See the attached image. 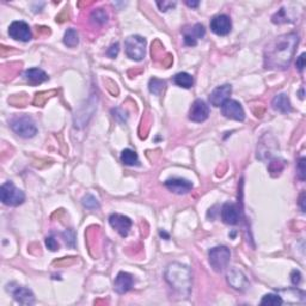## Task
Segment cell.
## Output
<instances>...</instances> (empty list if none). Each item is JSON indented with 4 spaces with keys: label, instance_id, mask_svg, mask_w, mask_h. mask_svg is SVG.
Here are the masks:
<instances>
[{
    "label": "cell",
    "instance_id": "obj_2",
    "mask_svg": "<svg viewBox=\"0 0 306 306\" xmlns=\"http://www.w3.org/2000/svg\"><path fill=\"white\" fill-rule=\"evenodd\" d=\"M165 281L179 297L188 298L192 291V270L182 263L173 262L170 263L165 270Z\"/></svg>",
    "mask_w": 306,
    "mask_h": 306
},
{
    "label": "cell",
    "instance_id": "obj_14",
    "mask_svg": "<svg viewBox=\"0 0 306 306\" xmlns=\"http://www.w3.org/2000/svg\"><path fill=\"white\" fill-rule=\"evenodd\" d=\"M185 35V45L194 47L198 45V41L206 35L205 26L202 24H195L193 28H187L183 30Z\"/></svg>",
    "mask_w": 306,
    "mask_h": 306
},
{
    "label": "cell",
    "instance_id": "obj_24",
    "mask_svg": "<svg viewBox=\"0 0 306 306\" xmlns=\"http://www.w3.org/2000/svg\"><path fill=\"white\" fill-rule=\"evenodd\" d=\"M64 43L70 48H74L79 43V36H78L77 30L67 29L64 35Z\"/></svg>",
    "mask_w": 306,
    "mask_h": 306
},
{
    "label": "cell",
    "instance_id": "obj_25",
    "mask_svg": "<svg viewBox=\"0 0 306 306\" xmlns=\"http://www.w3.org/2000/svg\"><path fill=\"white\" fill-rule=\"evenodd\" d=\"M165 87V81L157 79V78H152L151 80H149L148 84V89L149 93L156 95V96H159L163 93V90H164Z\"/></svg>",
    "mask_w": 306,
    "mask_h": 306
},
{
    "label": "cell",
    "instance_id": "obj_5",
    "mask_svg": "<svg viewBox=\"0 0 306 306\" xmlns=\"http://www.w3.org/2000/svg\"><path fill=\"white\" fill-rule=\"evenodd\" d=\"M208 258H209V264L213 268L214 271L217 273H222L225 270L230 263L231 258V251L227 247L219 246L214 247L209 250L208 253Z\"/></svg>",
    "mask_w": 306,
    "mask_h": 306
},
{
    "label": "cell",
    "instance_id": "obj_32",
    "mask_svg": "<svg viewBox=\"0 0 306 306\" xmlns=\"http://www.w3.org/2000/svg\"><path fill=\"white\" fill-rule=\"evenodd\" d=\"M46 246L49 250H52V251L59 250V243H57L53 237H47L46 238Z\"/></svg>",
    "mask_w": 306,
    "mask_h": 306
},
{
    "label": "cell",
    "instance_id": "obj_10",
    "mask_svg": "<svg viewBox=\"0 0 306 306\" xmlns=\"http://www.w3.org/2000/svg\"><path fill=\"white\" fill-rule=\"evenodd\" d=\"M109 224L113 227L114 230H116V232L120 234L121 237H127L129 233V230L132 227V220L128 217L122 216V214H111L109 217Z\"/></svg>",
    "mask_w": 306,
    "mask_h": 306
},
{
    "label": "cell",
    "instance_id": "obj_33",
    "mask_svg": "<svg viewBox=\"0 0 306 306\" xmlns=\"http://www.w3.org/2000/svg\"><path fill=\"white\" fill-rule=\"evenodd\" d=\"M291 281L292 284L294 285V286H297V285L300 284L301 281V274L299 270H293L291 274Z\"/></svg>",
    "mask_w": 306,
    "mask_h": 306
},
{
    "label": "cell",
    "instance_id": "obj_21",
    "mask_svg": "<svg viewBox=\"0 0 306 306\" xmlns=\"http://www.w3.org/2000/svg\"><path fill=\"white\" fill-rule=\"evenodd\" d=\"M173 83L179 87H183V89H190L194 85V79L189 73L179 72L173 77Z\"/></svg>",
    "mask_w": 306,
    "mask_h": 306
},
{
    "label": "cell",
    "instance_id": "obj_13",
    "mask_svg": "<svg viewBox=\"0 0 306 306\" xmlns=\"http://www.w3.org/2000/svg\"><path fill=\"white\" fill-rule=\"evenodd\" d=\"M164 186L170 190V192L178 194V195L189 193L190 190L193 189V183L188 181V179H185L181 177L170 178L168 181H165Z\"/></svg>",
    "mask_w": 306,
    "mask_h": 306
},
{
    "label": "cell",
    "instance_id": "obj_11",
    "mask_svg": "<svg viewBox=\"0 0 306 306\" xmlns=\"http://www.w3.org/2000/svg\"><path fill=\"white\" fill-rule=\"evenodd\" d=\"M210 30L219 36H225L232 30V22L226 15H218L210 20Z\"/></svg>",
    "mask_w": 306,
    "mask_h": 306
},
{
    "label": "cell",
    "instance_id": "obj_34",
    "mask_svg": "<svg viewBox=\"0 0 306 306\" xmlns=\"http://www.w3.org/2000/svg\"><path fill=\"white\" fill-rule=\"evenodd\" d=\"M295 66H297V69L299 72H302L305 69V53H302L300 56L297 59V63H295Z\"/></svg>",
    "mask_w": 306,
    "mask_h": 306
},
{
    "label": "cell",
    "instance_id": "obj_16",
    "mask_svg": "<svg viewBox=\"0 0 306 306\" xmlns=\"http://www.w3.org/2000/svg\"><path fill=\"white\" fill-rule=\"evenodd\" d=\"M220 216H222L223 222L227 224V225H236V224H238V222H239L240 212L237 205L227 202L222 207Z\"/></svg>",
    "mask_w": 306,
    "mask_h": 306
},
{
    "label": "cell",
    "instance_id": "obj_6",
    "mask_svg": "<svg viewBox=\"0 0 306 306\" xmlns=\"http://www.w3.org/2000/svg\"><path fill=\"white\" fill-rule=\"evenodd\" d=\"M146 40L142 36L132 35L125 41V52L131 60L141 61L145 57Z\"/></svg>",
    "mask_w": 306,
    "mask_h": 306
},
{
    "label": "cell",
    "instance_id": "obj_35",
    "mask_svg": "<svg viewBox=\"0 0 306 306\" xmlns=\"http://www.w3.org/2000/svg\"><path fill=\"white\" fill-rule=\"evenodd\" d=\"M299 205H300V208H301V212H306V208H305V192L301 193L300 195V200H299Z\"/></svg>",
    "mask_w": 306,
    "mask_h": 306
},
{
    "label": "cell",
    "instance_id": "obj_22",
    "mask_svg": "<svg viewBox=\"0 0 306 306\" xmlns=\"http://www.w3.org/2000/svg\"><path fill=\"white\" fill-rule=\"evenodd\" d=\"M121 162L124 163L125 165L134 166V165L139 164V157H138L137 153L133 151V149L126 148L121 153Z\"/></svg>",
    "mask_w": 306,
    "mask_h": 306
},
{
    "label": "cell",
    "instance_id": "obj_29",
    "mask_svg": "<svg viewBox=\"0 0 306 306\" xmlns=\"http://www.w3.org/2000/svg\"><path fill=\"white\" fill-rule=\"evenodd\" d=\"M64 238H65V242L67 243V246L69 247H74V244H76V236H74V232L72 230H67L64 232Z\"/></svg>",
    "mask_w": 306,
    "mask_h": 306
},
{
    "label": "cell",
    "instance_id": "obj_36",
    "mask_svg": "<svg viewBox=\"0 0 306 306\" xmlns=\"http://www.w3.org/2000/svg\"><path fill=\"white\" fill-rule=\"evenodd\" d=\"M186 4L188 5L189 8H198L200 3H199V2H189V0H187V2H186Z\"/></svg>",
    "mask_w": 306,
    "mask_h": 306
},
{
    "label": "cell",
    "instance_id": "obj_1",
    "mask_svg": "<svg viewBox=\"0 0 306 306\" xmlns=\"http://www.w3.org/2000/svg\"><path fill=\"white\" fill-rule=\"evenodd\" d=\"M299 43L297 33H288L270 41L264 49V66L270 70H286L292 63Z\"/></svg>",
    "mask_w": 306,
    "mask_h": 306
},
{
    "label": "cell",
    "instance_id": "obj_9",
    "mask_svg": "<svg viewBox=\"0 0 306 306\" xmlns=\"http://www.w3.org/2000/svg\"><path fill=\"white\" fill-rule=\"evenodd\" d=\"M209 116V108L205 101L196 100L192 104L189 110V120L196 124L205 122Z\"/></svg>",
    "mask_w": 306,
    "mask_h": 306
},
{
    "label": "cell",
    "instance_id": "obj_28",
    "mask_svg": "<svg viewBox=\"0 0 306 306\" xmlns=\"http://www.w3.org/2000/svg\"><path fill=\"white\" fill-rule=\"evenodd\" d=\"M306 159L304 157H301L300 159H299L298 162V177L300 181H305V176H306V168H305V164H306Z\"/></svg>",
    "mask_w": 306,
    "mask_h": 306
},
{
    "label": "cell",
    "instance_id": "obj_30",
    "mask_svg": "<svg viewBox=\"0 0 306 306\" xmlns=\"http://www.w3.org/2000/svg\"><path fill=\"white\" fill-rule=\"evenodd\" d=\"M157 5L162 12H166L168 10L175 8L176 2H157Z\"/></svg>",
    "mask_w": 306,
    "mask_h": 306
},
{
    "label": "cell",
    "instance_id": "obj_17",
    "mask_svg": "<svg viewBox=\"0 0 306 306\" xmlns=\"http://www.w3.org/2000/svg\"><path fill=\"white\" fill-rule=\"evenodd\" d=\"M133 277L131 274L121 271V273L117 274L116 279H115L114 288L118 294H125L133 286Z\"/></svg>",
    "mask_w": 306,
    "mask_h": 306
},
{
    "label": "cell",
    "instance_id": "obj_15",
    "mask_svg": "<svg viewBox=\"0 0 306 306\" xmlns=\"http://www.w3.org/2000/svg\"><path fill=\"white\" fill-rule=\"evenodd\" d=\"M227 282H229L230 286L234 288V290L242 291V292L247 291L250 286L249 281H248L246 275L238 269H232L229 274H227Z\"/></svg>",
    "mask_w": 306,
    "mask_h": 306
},
{
    "label": "cell",
    "instance_id": "obj_19",
    "mask_svg": "<svg viewBox=\"0 0 306 306\" xmlns=\"http://www.w3.org/2000/svg\"><path fill=\"white\" fill-rule=\"evenodd\" d=\"M271 107L274 110L279 111V113L287 114L292 111V105L290 102V98L287 97V95L285 94H279L274 97L273 102H271Z\"/></svg>",
    "mask_w": 306,
    "mask_h": 306
},
{
    "label": "cell",
    "instance_id": "obj_4",
    "mask_svg": "<svg viewBox=\"0 0 306 306\" xmlns=\"http://www.w3.org/2000/svg\"><path fill=\"white\" fill-rule=\"evenodd\" d=\"M0 200L6 206L17 207L25 201V194L12 182H6L0 188Z\"/></svg>",
    "mask_w": 306,
    "mask_h": 306
},
{
    "label": "cell",
    "instance_id": "obj_8",
    "mask_svg": "<svg viewBox=\"0 0 306 306\" xmlns=\"http://www.w3.org/2000/svg\"><path fill=\"white\" fill-rule=\"evenodd\" d=\"M9 35L11 39L20 41V42H29L33 37L30 26L25 22H22V20L13 22L9 26Z\"/></svg>",
    "mask_w": 306,
    "mask_h": 306
},
{
    "label": "cell",
    "instance_id": "obj_7",
    "mask_svg": "<svg viewBox=\"0 0 306 306\" xmlns=\"http://www.w3.org/2000/svg\"><path fill=\"white\" fill-rule=\"evenodd\" d=\"M222 114L226 118H230V120L238 122H243L246 120V113H244L242 104L234 100H227L222 105Z\"/></svg>",
    "mask_w": 306,
    "mask_h": 306
},
{
    "label": "cell",
    "instance_id": "obj_20",
    "mask_svg": "<svg viewBox=\"0 0 306 306\" xmlns=\"http://www.w3.org/2000/svg\"><path fill=\"white\" fill-rule=\"evenodd\" d=\"M25 79L28 80L29 84L32 85H39L45 83L49 79L48 74H47L45 71L41 69H29L25 71L24 73Z\"/></svg>",
    "mask_w": 306,
    "mask_h": 306
},
{
    "label": "cell",
    "instance_id": "obj_27",
    "mask_svg": "<svg viewBox=\"0 0 306 306\" xmlns=\"http://www.w3.org/2000/svg\"><path fill=\"white\" fill-rule=\"evenodd\" d=\"M83 205L84 207H86L87 209H98L100 208V203H98L97 199L95 198V196L90 195V194H87L86 196H84L83 198Z\"/></svg>",
    "mask_w": 306,
    "mask_h": 306
},
{
    "label": "cell",
    "instance_id": "obj_12",
    "mask_svg": "<svg viewBox=\"0 0 306 306\" xmlns=\"http://www.w3.org/2000/svg\"><path fill=\"white\" fill-rule=\"evenodd\" d=\"M232 94V87L231 85L225 84L222 86H218L217 89L212 91V94L209 95V102L213 107H222L225 102L229 100V97Z\"/></svg>",
    "mask_w": 306,
    "mask_h": 306
},
{
    "label": "cell",
    "instance_id": "obj_3",
    "mask_svg": "<svg viewBox=\"0 0 306 306\" xmlns=\"http://www.w3.org/2000/svg\"><path fill=\"white\" fill-rule=\"evenodd\" d=\"M10 127L12 128V131L17 135L24 139L35 137L37 133L35 122H34L32 117L26 116V115H20V116L13 117L10 121Z\"/></svg>",
    "mask_w": 306,
    "mask_h": 306
},
{
    "label": "cell",
    "instance_id": "obj_23",
    "mask_svg": "<svg viewBox=\"0 0 306 306\" xmlns=\"http://www.w3.org/2000/svg\"><path fill=\"white\" fill-rule=\"evenodd\" d=\"M108 18H109V16H108L107 11H105V10L102 9V8L94 10V11L91 12V16H90L91 22H93L94 24H96V25L105 24V23L108 22Z\"/></svg>",
    "mask_w": 306,
    "mask_h": 306
},
{
    "label": "cell",
    "instance_id": "obj_18",
    "mask_svg": "<svg viewBox=\"0 0 306 306\" xmlns=\"http://www.w3.org/2000/svg\"><path fill=\"white\" fill-rule=\"evenodd\" d=\"M11 293L17 302L22 305H33L35 302V297L29 288L23 286H17L15 290H11Z\"/></svg>",
    "mask_w": 306,
    "mask_h": 306
},
{
    "label": "cell",
    "instance_id": "obj_31",
    "mask_svg": "<svg viewBox=\"0 0 306 306\" xmlns=\"http://www.w3.org/2000/svg\"><path fill=\"white\" fill-rule=\"evenodd\" d=\"M118 52H120V45H118V43H114V45H111L110 48L107 50V55L111 57V59H115V57L117 56Z\"/></svg>",
    "mask_w": 306,
    "mask_h": 306
},
{
    "label": "cell",
    "instance_id": "obj_26",
    "mask_svg": "<svg viewBox=\"0 0 306 306\" xmlns=\"http://www.w3.org/2000/svg\"><path fill=\"white\" fill-rule=\"evenodd\" d=\"M284 300L280 295L278 294H266L261 300V305H268V306H280Z\"/></svg>",
    "mask_w": 306,
    "mask_h": 306
}]
</instances>
